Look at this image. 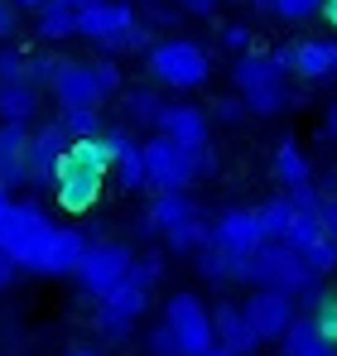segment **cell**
<instances>
[{
  "mask_svg": "<svg viewBox=\"0 0 337 356\" xmlns=\"http://www.w3.org/2000/svg\"><path fill=\"white\" fill-rule=\"evenodd\" d=\"M289 67H294V44L275 49V54H241V58H231L236 97L246 102L251 116H275L284 106H294V92L284 87Z\"/></svg>",
  "mask_w": 337,
  "mask_h": 356,
  "instance_id": "cell-1",
  "label": "cell"
},
{
  "mask_svg": "<svg viewBox=\"0 0 337 356\" xmlns=\"http://www.w3.org/2000/svg\"><path fill=\"white\" fill-rule=\"evenodd\" d=\"M159 275H164V260H159V255H145V260L130 265V275L116 284L111 294L97 298V332H102L107 342H125V337H130V327H135L140 313L150 308V289L159 284Z\"/></svg>",
  "mask_w": 337,
  "mask_h": 356,
  "instance_id": "cell-2",
  "label": "cell"
},
{
  "mask_svg": "<svg viewBox=\"0 0 337 356\" xmlns=\"http://www.w3.org/2000/svg\"><path fill=\"white\" fill-rule=\"evenodd\" d=\"M236 280L241 284H256V289H270V294H289L294 303H304V298L323 284V280L308 275L304 255L289 250L284 241H265L260 250H251L246 260H236Z\"/></svg>",
  "mask_w": 337,
  "mask_h": 356,
  "instance_id": "cell-3",
  "label": "cell"
},
{
  "mask_svg": "<svg viewBox=\"0 0 337 356\" xmlns=\"http://www.w3.org/2000/svg\"><path fill=\"white\" fill-rule=\"evenodd\" d=\"M140 154H145V188L150 193H188V183L217 174L212 145L207 149H183V145L164 140V135H150L140 145Z\"/></svg>",
  "mask_w": 337,
  "mask_h": 356,
  "instance_id": "cell-4",
  "label": "cell"
},
{
  "mask_svg": "<svg viewBox=\"0 0 337 356\" xmlns=\"http://www.w3.org/2000/svg\"><path fill=\"white\" fill-rule=\"evenodd\" d=\"M145 67H150V77L159 87H168V92H198L212 77V58H207V49L198 39H159L145 54Z\"/></svg>",
  "mask_w": 337,
  "mask_h": 356,
  "instance_id": "cell-5",
  "label": "cell"
},
{
  "mask_svg": "<svg viewBox=\"0 0 337 356\" xmlns=\"http://www.w3.org/2000/svg\"><path fill=\"white\" fill-rule=\"evenodd\" d=\"M49 236H54V217L39 202H15L10 197V207L0 217V250L15 260V270H34Z\"/></svg>",
  "mask_w": 337,
  "mask_h": 356,
  "instance_id": "cell-6",
  "label": "cell"
},
{
  "mask_svg": "<svg viewBox=\"0 0 337 356\" xmlns=\"http://www.w3.org/2000/svg\"><path fill=\"white\" fill-rule=\"evenodd\" d=\"M164 323L168 332H173V342H178V352L183 356H207L217 347V332H212V308L203 303L198 294H173L164 303Z\"/></svg>",
  "mask_w": 337,
  "mask_h": 356,
  "instance_id": "cell-7",
  "label": "cell"
},
{
  "mask_svg": "<svg viewBox=\"0 0 337 356\" xmlns=\"http://www.w3.org/2000/svg\"><path fill=\"white\" fill-rule=\"evenodd\" d=\"M130 265H135V250H130V245H120V241H92L72 280L82 284L87 298H107L116 284L130 275Z\"/></svg>",
  "mask_w": 337,
  "mask_h": 356,
  "instance_id": "cell-8",
  "label": "cell"
},
{
  "mask_svg": "<svg viewBox=\"0 0 337 356\" xmlns=\"http://www.w3.org/2000/svg\"><path fill=\"white\" fill-rule=\"evenodd\" d=\"M68 149H72V135L63 130V120H44V125H34V130H29V183L54 193L58 169H63Z\"/></svg>",
  "mask_w": 337,
  "mask_h": 356,
  "instance_id": "cell-9",
  "label": "cell"
},
{
  "mask_svg": "<svg viewBox=\"0 0 337 356\" xmlns=\"http://www.w3.org/2000/svg\"><path fill=\"white\" fill-rule=\"evenodd\" d=\"M49 92H54L58 111H102V102H107L102 87H97V77H92V63H77V58L58 63Z\"/></svg>",
  "mask_w": 337,
  "mask_h": 356,
  "instance_id": "cell-10",
  "label": "cell"
},
{
  "mask_svg": "<svg viewBox=\"0 0 337 356\" xmlns=\"http://www.w3.org/2000/svg\"><path fill=\"white\" fill-rule=\"evenodd\" d=\"M102 183H107L102 169L72 159V149H68V159H63V169H58V183H54V202L63 212H92L97 197H102Z\"/></svg>",
  "mask_w": 337,
  "mask_h": 356,
  "instance_id": "cell-11",
  "label": "cell"
},
{
  "mask_svg": "<svg viewBox=\"0 0 337 356\" xmlns=\"http://www.w3.org/2000/svg\"><path fill=\"white\" fill-rule=\"evenodd\" d=\"M212 245L222 255H231V260H246L251 250H260L265 232H260L256 207H222V217L212 222Z\"/></svg>",
  "mask_w": 337,
  "mask_h": 356,
  "instance_id": "cell-12",
  "label": "cell"
},
{
  "mask_svg": "<svg viewBox=\"0 0 337 356\" xmlns=\"http://www.w3.org/2000/svg\"><path fill=\"white\" fill-rule=\"evenodd\" d=\"M241 308H246V318H251L260 342H284V332L299 323V303L289 294H270V289H256Z\"/></svg>",
  "mask_w": 337,
  "mask_h": 356,
  "instance_id": "cell-13",
  "label": "cell"
},
{
  "mask_svg": "<svg viewBox=\"0 0 337 356\" xmlns=\"http://www.w3.org/2000/svg\"><path fill=\"white\" fill-rule=\"evenodd\" d=\"M155 130L173 145H183V149H207V111L193 106V102H164Z\"/></svg>",
  "mask_w": 337,
  "mask_h": 356,
  "instance_id": "cell-14",
  "label": "cell"
},
{
  "mask_svg": "<svg viewBox=\"0 0 337 356\" xmlns=\"http://www.w3.org/2000/svg\"><path fill=\"white\" fill-rule=\"evenodd\" d=\"M87 232H77V227H54V236L44 241V250H39V260H34V275H77V265H82V255H87Z\"/></svg>",
  "mask_w": 337,
  "mask_h": 356,
  "instance_id": "cell-15",
  "label": "cell"
},
{
  "mask_svg": "<svg viewBox=\"0 0 337 356\" xmlns=\"http://www.w3.org/2000/svg\"><path fill=\"white\" fill-rule=\"evenodd\" d=\"M29 183V125H0V193Z\"/></svg>",
  "mask_w": 337,
  "mask_h": 356,
  "instance_id": "cell-16",
  "label": "cell"
},
{
  "mask_svg": "<svg viewBox=\"0 0 337 356\" xmlns=\"http://www.w3.org/2000/svg\"><path fill=\"white\" fill-rule=\"evenodd\" d=\"M212 332H217V347H226L236 356H251L260 347V337H256V327H251L241 303H217L212 308Z\"/></svg>",
  "mask_w": 337,
  "mask_h": 356,
  "instance_id": "cell-17",
  "label": "cell"
},
{
  "mask_svg": "<svg viewBox=\"0 0 337 356\" xmlns=\"http://www.w3.org/2000/svg\"><path fill=\"white\" fill-rule=\"evenodd\" d=\"M193 217H203V207H198L188 193H155V202H150V212H145V232L168 236V232L188 227Z\"/></svg>",
  "mask_w": 337,
  "mask_h": 356,
  "instance_id": "cell-18",
  "label": "cell"
},
{
  "mask_svg": "<svg viewBox=\"0 0 337 356\" xmlns=\"http://www.w3.org/2000/svg\"><path fill=\"white\" fill-rule=\"evenodd\" d=\"M304 82H333L337 77V39H304L294 44V67Z\"/></svg>",
  "mask_w": 337,
  "mask_h": 356,
  "instance_id": "cell-19",
  "label": "cell"
},
{
  "mask_svg": "<svg viewBox=\"0 0 337 356\" xmlns=\"http://www.w3.org/2000/svg\"><path fill=\"white\" fill-rule=\"evenodd\" d=\"M275 178L284 183V197L313 188V164H308V154H304L294 140H280V145H275Z\"/></svg>",
  "mask_w": 337,
  "mask_h": 356,
  "instance_id": "cell-20",
  "label": "cell"
},
{
  "mask_svg": "<svg viewBox=\"0 0 337 356\" xmlns=\"http://www.w3.org/2000/svg\"><path fill=\"white\" fill-rule=\"evenodd\" d=\"M39 111L34 82H0V125H29Z\"/></svg>",
  "mask_w": 337,
  "mask_h": 356,
  "instance_id": "cell-21",
  "label": "cell"
},
{
  "mask_svg": "<svg viewBox=\"0 0 337 356\" xmlns=\"http://www.w3.org/2000/svg\"><path fill=\"white\" fill-rule=\"evenodd\" d=\"M280 352L284 356H337V347H333V342H323V332L313 327V318H304V313H299V323L284 332Z\"/></svg>",
  "mask_w": 337,
  "mask_h": 356,
  "instance_id": "cell-22",
  "label": "cell"
},
{
  "mask_svg": "<svg viewBox=\"0 0 337 356\" xmlns=\"http://www.w3.org/2000/svg\"><path fill=\"white\" fill-rule=\"evenodd\" d=\"M120 111H125V125H155L164 111V97L155 87H120Z\"/></svg>",
  "mask_w": 337,
  "mask_h": 356,
  "instance_id": "cell-23",
  "label": "cell"
},
{
  "mask_svg": "<svg viewBox=\"0 0 337 356\" xmlns=\"http://www.w3.org/2000/svg\"><path fill=\"white\" fill-rule=\"evenodd\" d=\"M72 34H77V10L63 5V0H49V5L39 10V39L63 44V39H72Z\"/></svg>",
  "mask_w": 337,
  "mask_h": 356,
  "instance_id": "cell-24",
  "label": "cell"
},
{
  "mask_svg": "<svg viewBox=\"0 0 337 356\" xmlns=\"http://www.w3.org/2000/svg\"><path fill=\"white\" fill-rule=\"evenodd\" d=\"M193 265H198V275H203L207 284H226V280H236V260H231V255H222L212 241L193 255Z\"/></svg>",
  "mask_w": 337,
  "mask_h": 356,
  "instance_id": "cell-25",
  "label": "cell"
},
{
  "mask_svg": "<svg viewBox=\"0 0 337 356\" xmlns=\"http://www.w3.org/2000/svg\"><path fill=\"white\" fill-rule=\"evenodd\" d=\"M256 217H260V232H265V241H284V232H289V217H294V202L280 193V197L260 202V207H256Z\"/></svg>",
  "mask_w": 337,
  "mask_h": 356,
  "instance_id": "cell-26",
  "label": "cell"
},
{
  "mask_svg": "<svg viewBox=\"0 0 337 356\" xmlns=\"http://www.w3.org/2000/svg\"><path fill=\"white\" fill-rule=\"evenodd\" d=\"M304 318H313V327L323 332V342H333V347H337V289H323Z\"/></svg>",
  "mask_w": 337,
  "mask_h": 356,
  "instance_id": "cell-27",
  "label": "cell"
},
{
  "mask_svg": "<svg viewBox=\"0 0 337 356\" xmlns=\"http://www.w3.org/2000/svg\"><path fill=\"white\" fill-rule=\"evenodd\" d=\"M63 120V130L72 135V140H97L107 125H102V111H58Z\"/></svg>",
  "mask_w": 337,
  "mask_h": 356,
  "instance_id": "cell-28",
  "label": "cell"
},
{
  "mask_svg": "<svg viewBox=\"0 0 337 356\" xmlns=\"http://www.w3.org/2000/svg\"><path fill=\"white\" fill-rule=\"evenodd\" d=\"M270 15H280L284 24H304V19L323 15V0H270Z\"/></svg>",
  "mask_w": 337,
  "mask_h": 356,
  "instance_id": "cell-29",
  "label": "cell"
},
{
  "mask_svg": "<svg viewBox=\"0 0 337 356\" xmlns=\"http://www.w3.org/2000/svg\"><path fill=\"white\" fill-rule=\"evenodd\" d=\"M0 82H29V54L0 44Z\"/></svg>",
  "mask_w": 337,
  "mask_h": 356,
  "instance_id": "cell-30",
  "label": "cell"
},
{
  "mask_svg": "<svg viewBox=\"0 0 337 356\" xmlns=\"http://www.w3.org/2000/svg\"><path fill=\"white\" fill-rule=\"evenodd\" d=\"M92 77H97L102 97H120V67H116V58H92Z\"/></svg>",
  "mask_w": 337,
  "mask_h": 356,
  "instance_id": "cell-31",
  "label": "cell"
},
{
  "mask_svg": "<svg viewBox=\"0 0 337 356\" xmlns=\"http://www.w3.org/2000/svg\"><path fill=\"white\" fill-rule=\"evenodd\" d=\"M58 63H63V58H49V54H29V82H34V87H49V82H54V72H58Z\"/></svg>",
  "mask_w": 337,
  "mask_h": 356,
  "instance_id": "cell-32",
  "label": "cell"
},
{
  "mask_svg": "<svg viewBox=\"0 0 337 356\" xmlns=\"http://www.w3.org/2000/svg\"><path fill=\"white\" fill-rule=\"evenodd\" d=\"M251 44H256V34H251L246 24H226V29H222V49H231L236 58L251 54Z\"/></svg>",
  "mask_w": 337,
  "mask_h": 356,
  "instance_id": "cell-33",
  "label": "cell"
},
{
  "mask_svg": "<svg viewBox=\"0 0 337 356\" xmlns=\"http://www.w3.org/2000/svg\"><path fill=\"white\" fill-rule=\"evenodd\" d=\"M145 347H150V356H183V352H178V342H173V332H168L164 323H159V327H150Z\"/></svg>",
  "mask_w": 337,
  "mask_h": 356,
  "instance_id": "cell-34",
  "label": "cell"
},
{
  "mask_svg": "<svg viewBox=\"0 0 337 356\" xmlns=\"http://www.w3.org/2000/svg\"><path fill=\"white\" fill-rule=\"evenodd\" d=\"M212 116H217V120H231V125H236V120L246 116V102H241V97H217Z\"/></svg>",
  "mask_w": 337,
  "mask_h": 356,
  "instance_id": "cell-35",
  "label": "cell"
},
{
  "mask_svg": "<svg viewBox=\"0 0 337 356\" xmlns=\"http://www.w3.org/2000/svg\"><path fill=\"white\" fill-rule=\"evenodd\" d=\"M10 34H15V5H10V0H0V44H5Z\"/></svg>",
  "mask_w": 337,
  "mask_h": 356,
  "instance_id": "cell-36",
  "label": "cell"
},
{
  "mask_svg": "<svg viewBox=\"0 0 337 356\" xmlns=\"http://www.w3.org/2000/svg\"><path fill=\"white\" fill-rule=\"evenodd\" d=\"M222 0H178V10H188V15H212Z\"/></svg>",
  "mask_w": 337,
  "mask_h": 356,
  "instance_id": "cell-37",
  "label": "cell"
},
{
  "mask_svg": "<svg viewBox=\"0 0 337 356\" xmlns=\"http://www.w3.org/2000/svg\"><path fill=\"white\" fill-rule=\"evenodd\" d=\"M323 140H337V102L323 111Z\"/></svg>",
  "mask_w": 337,
  "mask_h": 356,
  "instance_id": "cell-38",
  "label": "cell"
},
{
  "mask_svg": "<svg viewBox=\"0 0 337 356\" xmlns=\"http://www.w3.org/2000/svg\"><path fill=\"white\" fill-rule=\"evenodd\" d=\"M10 280H15V260L0 250V289H10Z\"/></svg>",
  "mask_w": 337,
  "mask_h": 356,
  "instance_id": "cell-39",
  "label": "cell"
},
{
  "mask_svg": "<svg viewBox=\"0 0 337 356\" xmlns=\"http://www.w3.org/2000/svg\"><path fill=\"white\" fill-rule=\"evenodd\" d=\"M10 5H15V10H34V15H39V10H44L49 0H10Z\"/></svg>",
  "mask_w": 337,
  "mask_h": 356,
  "instance_id": "cell-40",
  "label": "cell"
},
{
  "mask_svg": "<svg viewBox=\"0 0 337 356\" xmlns=\"http://www.w3.org/2000/svg\"><path fill=\"white\" fill-rule=\"evenodd\" d=\"M323 19H328V24L337 29V0H323Z\"/></svg>",
  "mask_w": 337,
  "mask_h": 356,
  "instance_id": "cell-41",
  "label": "cell"
},
{
  "mask_svg": "<svg viewBox=\"0 0 337 356\" xmlns=\"http://www.w3.org/2000/svg\"><path fill=\"white\" fill-rule=\"evenodd\" d=\"M63 5H72V10H92V5H102V0H63Z\"/></svg>",
  "mask_w": 337,
  "mask_h": 356,
  "instance_id": "cell-42",
  "label": "cell"
},
{
  "mask_svg": "<svg viewBox=\"0 0 337 356\" xmlns=\"http://www.w3.org/2000/svg\"><path fill=\"white\" fill-rule=\"evenodd\" d=\"M68 356H97V352L92 347H77V352H68Z\"/></svg>",
  "mask_w": 337,
  "mask_h": 356,
  "instance_id": "cell-43",
  "label": "cell"
},
{
  "mask_svg": "<svg viewBox=\"0 0 337 356\" xmlns=\"http://www.w3.org/2000/svg\"><path fill=\"white\" fill-rule=\"evenodd\" d=\"M130 5H135V10H145V5H159V0H130Z\"/></svg>",
  "mask_w": 337,
  "mask_h": 356,
  "instance_id": "cell-44",
  "label": "cell"
},
{
  "mask_svg": "<svg viewBox=\"0 0 337 356\" xmlns=\"http://www.w3.org/2000/svg\"><path fill=\"white\" fill-rule=\"evenodd\" d=\"M5 207H10V193H0V217H5Z\"/></svg>",
  "mask_w": 337,
  "mask_h": 356,
  "instance_id": "cell-45",
  "label": "cell"
},
{
  "mask_svg": "<svg viewBox=\"0 0 337 356\" xmlns=\"http://www.w3.org/2000/svg\"><path fill=\"white\" fill-rule=\"evenodd\" d=\"M207 356H236V352H226V347H212V352H207Z\"/></svg>",
  "mask_w": 337,
  "mask_h": 356,
  "instance_id": "cell-46",
  "label": "cell"
},
{
  "mask_svg": "<svg viewBox=\"0 0 337 356\" xmlns=\"http://www.w3.org/2000/svg\"><path fill=\"white\" fill-rule=\"evenodd\" d=\"M256 5H260V10H270V0H256Z\"/></svg>",
  "mask_w": 337,
  "mask_h": 356,
  "instance_id": "cell-47",
  "label": "cell"
}]
</instances>
